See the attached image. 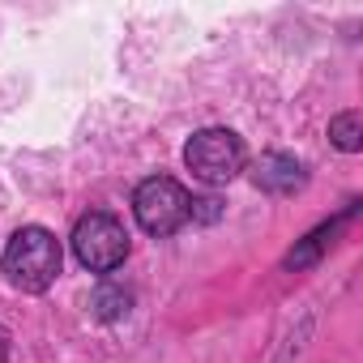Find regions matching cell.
<instances>
[{
    "label": "cell",
    "instance_id": "obj_8",
    "mask_svg": "<svg viewBox=\"0 0 363 363\" xmlns=\"http://www.w3.org/2000/svg\"><path fill=\"white\" fill-rule=\"evenodd\" d=\"M128 308H133V291H124L116 282H103L90 299V312L99 320H120V316H128Z\"/></svg>",
    "mask_w": 363,
    "mask_h": 363
},
{
    "label": "cell",
    "instance_id": "obj_7",
    "mask_svg": "<svg viewBox=\"0 0 363 363\" xmlns=\"http://www.w3.org/2000/svg\"><path fill=\"white\" fill-rule=\"evenodd\" d=\"M329 141L342 150V154H359L363 150V116L350 107V111H337L329 120Z\"/></svg>",
    "mask_w": 363,
    "mask_h": 363
},
{
    "label": "cell",
    "instance_id": "obj_4",
    "mask_svg": "<svg viewBox=\"0 0 363 363\" xmlns=\"http://www.w3.org/2000/svg\"><path fill=\"white\" fill-rule=\"evenodd\" d=\"M184 162H189V171L197 179H206V184H231L248 162V150L231 128H201L184 145Z\"/></svg>",
    "mask_w": 363,
    "mask_h": 363
},
{
    "label": "cell",
    "instance_id": "obj_2",
    "mask_svg": "<svg viewBox=\"0 0 363 363\" xmlns=\"http://www.w3.org/2000/svg\"><path fill=\"white\" fill-rule=\"evenodd\" d=\"M189 201L193 197L184 193V184H175L171 175H150L133 193V218L145 235L167 240L189 223Z\"/></svg>",
    "mask_w": 363,
    "mask_h": 363
},
{
    "label": "cell",
    "instance_id": "obj_5",
    "mask_svg": "<svg viewBox=\"0 0 363 363\" xmlns=\"http://www.w3.org/2000/svg\"><path fill=\"white\" fill-rule=\"evenodd\" d=\"M252 184L269 197H295L303 184H308V171L295 154H282V150H269L261 154L257 171H252Z\"/></svg>",
    "mask_w": 363,
    "mask_h": 363
},
{
    "label": "cell",
    "instance_id": "obj_6",
    "mask_svg": "<svg viewBox=\"0 0 363 363\" xmlns=\"http://www.w3.org/2000/svg\"><path fill=\"white\" fill-rule=\"evenodd\" d=\"M354 214H359V206H350V210H342L337 218H329V223H320L316 231H308V235L282 257V265H286V269H312V265H320V257L337 244V235L354 223Z\"/></svg>",
    "mask_w": 363,
    "mask_h": 363
},
{
    "label": "cell",
    "instance_id": "obj_1",
    "mask_svg": "<svg viewBox=\"0 0 363 363\" xmlns=\"http://www.w3.org/2000/svg\"><path fill=\"white\" fill-rule=\"evenodd\" d=\"M0 269H5L9 286H18L26 295H43L60 278V240L48 227H22L5 244Z\"/></svg>",
    "mask_w": 363,
    "mask_h": 363
},
{
    "label": "cell",
    "instance_id": "obj_9",
    "mask_svg": "<svg viewBox=\"0 0 363 363\" xmlns=\"http://www.w3.org/2000/svg\"><path fill=\"white\" fill-rule=\"evenodd\" d=\"M189 218L193 223H218L223 218V201L218 197H193L189 201Z\"/></svg>",
    "mask_w": 363,
    "mask_h": 363
},
{
    "label": "cell",
    "instance_id": "obj_10",
    "mask_svg": "<svg viewBox=\"0 0 363 363\" xmlns=\"http://www.w3.org/2000/svg\"><path fill=\"white\" fill-rule=\"evenodd\" d=\"M9 342H13V337H9V329L0 325V363H9Z\"/></svg>",
    "mask_w": 363,
    "mask_h": 363
},
{
    "label": "cell",
    "instance_id": "obj_3",
    "mask_svg": "<svg viewBox=\"0 0 363 363\" xmlns=\"http://www.w3.org/2000/svg\"><path fill=\"white\" fill-rule=\"evenodd\" d=\"M128 231H124V223L116 218V214H103V210H94V214H86V218H77V227H73V252H77V261L90 269V274H111V269H120L124 261H128Z\"/></svg>",
    "mask_w": 363,
    "mask_h": 363
}]
</instances>
